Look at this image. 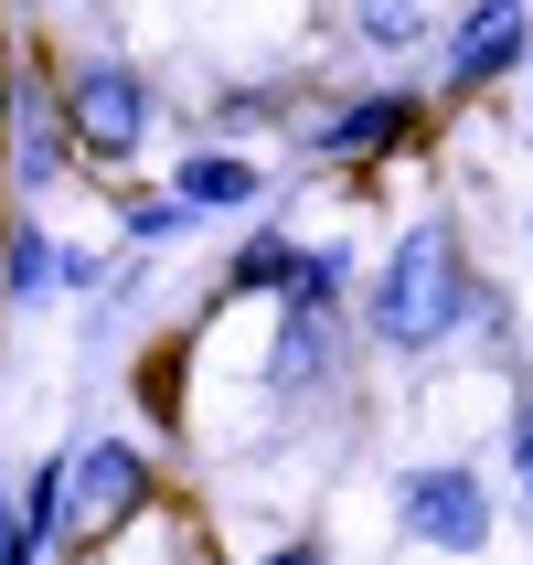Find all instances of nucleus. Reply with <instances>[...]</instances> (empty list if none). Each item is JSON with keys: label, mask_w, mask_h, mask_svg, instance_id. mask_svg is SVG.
I'll list each match as a JSON object with an SVG mask.
<instances>
[{"label": "nucleus", "mask_w": 533, "mask_h": 565, "mask_svg": "<svg viewBox=\"0 0 533 565\" xmlns=\"http://www.w3.org/2000/svg\"><path fill=\"white\" fill-rule=\"evenodd\" d=\"M480 299H491V288L470 278V246H459V224H416L406 246L374 267L363 331H374L384 352H438V342H459V331L480 320Z\"/></svg>", "instance_id": "f257e3e1"}, {"label": "nucleus", "mask_w": 533, "mask_h": 565, "mask_svg": "<svg viewBox=\"0 0 533 565\" xmlns=\"http://www.w3.org/2000/svg\"><path fill=\"white\" fill-rule=\"evenodd\" d=\"M54 107H64V128L86 139V160H139V139H150V75H139L128 54L75 64Z\"/></svg>", "instance_id": "f03ea898"}, {"label": "nucleus", "mask_w": 533, "mask_h": 565, "mask_svg": "<svg viewBox=\"0 0 533 565\" xmlns=\"http://www.w3.org/2000/svg\"><path fill=\"white\" fill-rule=\"evenodd\" d=\"M395 523L416 544H438V555H480L491 544V480L459 470V459H427V470L395 480Z\"/></svg>", "instance_id": "7ed1b4c3"}, {"label": "nucleus", "mask_w": 533, "mask_h": 565, "mask_svg": "<svg viewBox=\"0 0 533 565\" xmlns=\"http://www.w3.org/2000/svg\"><path fill=\"white\" fill-rule=\"evenodd\" d=\"M150 502V459L128 438H96L64 459V534H96V523H128V512Z\"/></svg>", "instance_id": "20e7f679"}, {"label": "nucleus", "mask_w": 533, "mask_h": 565, "mask_svg": "<svg viewBox=\"0 0 533 565\" xmlns=\"http://www.w3.org/2000/svg\"><path fill=\"white\" fill-rule=\"evenodd\" d=\"M342 363V299H278V352H267V395L299 406L310 384H331Z\"/></svg>", "instance_id": "39448f33"}, {"label": "nucleus", "mask_w": 533, "mask_h": 565, "mask_svg": "<svg viewBox=\"0 0 533 565\" xmlns=\"http://www.w3.org/2000/svg\"><path fill=\"white\" fill-rule=\"evenodd\" d=\"M523 54H533L523 0H480L470 22H459V43H448V86H459V96H480V86H502Z\"/></svg>", "instance_id": "423d86ee"}, {"label": "nucleus", "mask_w": 533, "mask_h": 565, "mask_svg": "<svg viewBox=\"0 0 533 565\" xmlns=\"http://www.w3.org/2000/svg\"><path fill=\"white\" fill-rule=\"evenodd\" d=\"M416 139V96H352V107H331V118L310 128V160H384Z\"/></svg>", "instance_id": "0eeeda50"}, {"label": "nucleus", "mask_w": 533, "mask_h": 565, "mask_svg": "<svg viewBox=\"0 0 533 565\" xmlns=\"http://www.w3.org/2000/svg\"><path fill=\"white\" fill-rule=\"evenodd\" d=\"M171 192H182L192 214H246V203H256L267 182H256V160H235V150H192Z\"/></svg>", "instance_id": "6e6552de"}, {"label": "nucleus", "mask_w": 533, "mask_h": 565, "mask_svg": "<svg viewBox=\"0 0 533 565\" xmlns=\"http://www.w3.org/2000/svg\"><path fill=\"white\" fill-rule=\"evenodd\" d=\"M64 139H75V128H64V107H22V118H11V182L22 192H54L64 182Z\"/></svg>", "instance_id": "1a4fd4ad"}, {"label": "nucleus", "mask_w": 533, "mask_h": 565, "mask_svg": "<svg viewBox=\"0 0 533 565\" xmlns=\"http://www.w3.org/2000/svg\"><path fill=\"white\" fill-rule=\"evenodd\" d=\"M0 288H11V299H43V288H54V235H43V224H11V246H0Z\"/></svg>", "instance_id": "9d476101"}, {"label": "nucleus", "mask_w": 533, "mask_h": 565, "mask_svg": "<svg viewBox=\"0 0 533 565\" xmlns=\"http://www.w3.org/2000/svg\"><path fill=\"white\" fill-rule=\"evenodd\" d=\"M118 224H128V246H182V235H192L203 214H192L182 192H139V203H128Z\"/></svg>", "instance_id": "9b49d317"}, {"label": "nucleus", "mask_w": 533, "mask_h": 565, "mask_svg": "<svg viewBox=\"0 0 533 565\" xmlns=\"http://www.w3.org/2000/svg\"><path fill=\"white\" fill-rule=\"evenodd\" d=\"M11 512H22L32 544H64V459H43V470L22 480V502H11Z\"/></svg>", "instance_id": "f8f14e48"}, {"label": "nucleus", "mask_w": 533, "mask_h": 565, "mask_svg": "<svg viewBox=\"0 0 533 565\" xmlns=\"http://www.w3.org/2000/svg\"><path fill=\"white\" fill-rule=\"evenodd\" d=\"M288 267H299V246L267 224V235H246V246H235V267H224V278H235V288H288Z\"/></svg>", "instance_id": "ddd939ff"}, {"label": "nucleus", "mask_w": 533, "mask_h": 565, "mask_svg": "<svg viewBox=\"0 0 533 565\" xmlns=\"http://www.w3.org/2000/svg\"><path fill=\"white\" fill-rule=\"evenodd\" d=\"M416 22H427L416 0H352V32H363V43H384V54H406Z\"/></svg>", "instance_id": "4468645a"}, {"label": "nucleus", "mask_w": 533, "mask_h": 565, "mask_svg": "<svg viewBox=\"0 0 533 565\" xmlns=\"http://www.w3.org/2000/svg\"><path fill=\"white\" fill-rule=\"evenodd\" d=\"M502 459H512V480H523V502H533V384L512 395V416H502Z\"/></svg>", "instance_id": "2eb2a0df"}, {"label": "nucleus", "mask_w": 533, "mask_h": 565, "mask_svg": "<svg viewBox=\"0 0 533 565\" xmlns=\"http://www.w3.org/2000/svg\"><path fill=\"white\" fill-rule=\"evenodd\" d=\"M96 278H107V256H86V246H54V288H75V299H86Z\"/></svg>", "instance_id": "dca6fc26"}, {"label": "nucleus", "mask_w": 533, "mask_h": 565, "mask_svg": "<svg viewBox=\"0 0 533 565\" xmlns=\"http://www.w3.org/2000/svg\"><path fill=\"white\" fill-rule=\"evenodd\" d=\"M256 565H331L320 544H278V555H256Z\"/></svg>", "instance_id": "f3484780"}, {"label": "nucleus", "mask_w": 533, "mask_h": 565, "mask_svg": "<svg viewBox=\"0 0 533 565\" xmlns=\"http://www.w3.org/2000/svg\"><path fill=\"white\" fill-rule=\"evenodd\" d=\"M0 128H11V54H0Z\"/></svg>", "instance_id": "a211bd4d"}]
</instances>
